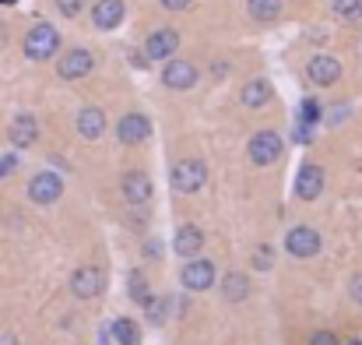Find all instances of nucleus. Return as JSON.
<instances>
[{
  "label": "nucleus",
  "instance_id": "obj_1",
  "mask_svg": "<svg viewBox=\"0 0 362 345\" xmlns=\"http://www.w3.org/2000/svg\"><path fill=\"white\" fill-rule=\"evenodd\" d=\"M60 50V32L53 25H35L28 35H25V57L28 60H49L53 53Z\"/></svg>",
  "mask_w": 362,
  "mask_h": 345
},
{
  "label": "nucleus",
  "instance_id": "obj_2",
  "mask_svg": "<svg viewBox=\"0 0 362 345\" xmlns=\"http://www.w3.org/2000/svg\"><path fill=\"white\" fill-rule=\"evenodd\" d=\"M204 180H208V169H204L201 159H180V162L173 166V187H176L180 194H194V191H201Z\"/></svg>",
  "mask_w": 362,
  "mask_h": 345
},
{
  "label": "nucleus",
  "instance_id": "obj_3",
  "mask_svg": "<svg viewBox=\"0 0 362 345\" xmlns=\"http://www.w3.org/2000/svg\"><path fill=\"white\" fill-rule=\"evenodd\" d=\"M64 194V180L57 176V173H35L32 176V183H28V198L35 201V205H53L57 198Z\"/></svg>",
  "mask_w": 362,
  "mask_h": 345
},
{
  "label": "nucleus",
  "instance_id": "obj_4",
  "mask_svg": "<svg viewBox=\"0 0 362 345\" xmlns=\"http://www.w3.org/2000/svg\"><path fill=\"white\" fill-rule=\"evenodd\" d=\"M285 247H288L292 257H317L320 254V236H317V230H310V226H296V230H288V236H285Z\"/></svg>",
  "mask_w": 362,
  "mask_h": 345
},
{
  "label": "nucleus",
  "instance_id": "obj_5",
  "mask_svg": "<svg viewBox=\"0 0 362 345\" xmlns=\"http://www.w3.org/2000/svg\"><path fill=\"white\" fill-rule=\"evenodd\" d=\"M278 155H281V137H278L274 130L253 134V141H250V159H253L257 166H271Z\"/></svg>",
  "mask_w": 362,
  "mask_h": 345
},
{
  "label": "nucleus",
  "instance_id": "obj_6",
  "mask_svg": "<svg viewBox=\"0 0 362 345\" xmlns=\"http://www.w3.org/2000/svg\"><path fill=\"white\" fill-rule=\"evenodd\" d=\"M103 289H106V275H103L99 268H78L74 278H71V293H74L78 300H92V296H99Z\"/></svg>",
  "mask_w": 362,
  "mask_h": 345
},
{
  "label": "nucleus",
  "instance_id": "obj_7",
  "mask_svg": "<svg viewBox=\"0 0 362 345\" xmlns=\"http://www.w3.org/2000/svg\"><path fill=\"white\" fill-rule=\"evenodd\" d=\"M176 50H180V35H176V28H158V32H151L148 43H144V57H148V60L173 57Z\"/></svg>",
  "mask_w": 362,
  "mask_h": 345
},
{
  "label": "nucleus",
  "instance_id": "obj_8",
  "mask_svg": "<svg viewBox=\"0 0 362 345\" xmlns=\"http://www.w3.org/2000/svg\"><path fill=\"white\" fill-rule=\"evenodd\" d=\"M92 53L88 50H67L64 57H60V64H57V71H60V78H67V81H78V78H85L88 71H92Z\"/></svg>",
  "mask_w": 362,
  "mask_h": 345
},
{
  "label": "nucleus",
  "instance_id": "obj_9",
  "mask_svg": "<svg viewBox=\"0 0 362 345\" xmlns=\"http://www.w3.org/2000/svg\"><path fill=\"white\" fill-rule=\"evenodd\" d=\"M162 81H165L169 89H176V92L194 89V85H197V67H194L190 60H169L165 71H162Z\"/></svg>",
  "mask_w": 362,
  "mask_h": 345
},
{
  "label": "nucleus",
  "instance_id": "obj_10",
  "mask_svg": "<svg viewBox=\"0 0 362 345\" xmlns=\"http://www.w3.org/2000/svg\"><path fill=\"white\" fill-rule=\"evenodd\" d=\"M338 78H341V64H338L334 57L320 53V57L310 60V81H313V85H324V89H327V85H334Z\"/></svg>",
  "mask_w": 362,
  "mask_h": 345
},
{
  "label": "nucleus",
  "instance_id": "obj_11",
  "mask_svg": "<svg viewBox=\"0 0 362 345\" xmlns=\"http://www.w3.org/2000/svg\"><path fill=\"white\" fill-rule=\"evenodd\" d=\"M320 191H324V169L320 166H303L299 176H296V194L303 201H313V198H320Z\"/></svg>",
  "mask_w": 362,
  "mask_h": 345
},
{
  "label": "nucleus",
  "instance_id": "obj_12",
  "mask_svg": "<svg viewBox=\"0 0 362 345\" xmlns=\"http://www.w3.org/2000/svg\"><path fill=\"white\" fill-rule=\"evenodd\" d=\"M211 282H215V264L211 261H190L183 268V285L187 289L201 293V289H211Z\"/></svg>",
  "mask_w": 362,
  "mask_h": 345
},
{
  "label": "nucleus",
  "instance_id": "obj_13",
  "mask_svg": "<svg viewBox=\"0 0 362 345\" xmlns=\"http://www.w3.org/2000/svg\"><path fill=\"white\" fill-rule=\"evenodd\" d=\"M117 134H120L123 145H141V141H148V134H151V123H148V116L127 113L120 120V127H117Z\"/></svg>",
  "mask_w": 362,
  "mask_h": 345
},
{
  "label": "nucleus",
  "instance_id": "obj_14",
  "mask_svg": "<svg viewBox=\"0 0 362 345\" xmlns=\"http://www.w3.org/2000/svg\"><path fill=\"white\" fill-rule=\"evenodd\" d=\"M123 198H127L130 205H144V201L151 198V180H148V173H141V169L127 173V176H123Z\"/></svg>",
  "mask_w": 362,
  "mask_h": 345
},
{
  "label": "nucleus",
  "instance_id": "obj_15",
  "mask_svg": "<svg viewBox=\"0 0 362 345\" xmlns=\"http://www.w3.org/2000/svg\"><path fill=\"white\" fill-rule=\"evenodd\" d=\"M78 134L88 137V141L103 137V134H106V113H103L99 106H85V110L78 113Z\"/></svg>",
  "mask_w": 362,
  "mask_h": 345
},
{
  "label": "nucleus",
  "instance_id": "obj_16",
  "mask_svg": "<svg viewBox=\"0 0 362 345\" xmlns=\"http://www.w3.org/2000/svg\"><path fill=\"white\" fill-rule=\"evenodd\" d=\"M92 21H95V28H117L123 21V4L120 0H99L95 7H92Z\"/></svg>",
  "mask_w": 362,
  "mask_h": 345
},
{
  "label": "nucleus",
  "instance_id": "obj_17",
  "mask_svg": "<svg viewBox=\"0 0 362 345\" xmlns=\"http://www.w3.org/2000/svg\"><path fill=\"white\" fill-rule=\"evenodd\" d=\"M201 247H204V232L197 226H180L176 239H173V250L180 257H194V254H201Z\"/></svg>",
  "mask_w": 362,
  "mask_h": 345
},
{
  "label": "nucleus",
  "instance_id": "obj_18",
  "mask_svg": "<svg viewBox=\"0 0 362 345\" xmlns=\"http://www.w3.org/2000/svg\"><path fill=\"white\" fill-rule=\"evenodd\" d=\"M35 137H39V123H35V116L21 113L11 120V141L18 145V148H28V145H35Z\"/></svg>",
  "mask_w": 362,
  "mask_h": 345
},
{
  "label": "nucleus",
  "instance_id": "obj_19",
  "mask_svg": "<svg viewBox=\"0 0 362 345\" xmlns=\"http://www.w3.org/2000/svg\"><path fill=\"white\" fill-rule=\"evenodd\" d=\"M271 96H274V92H271V85H267L264 78H257V81H250V85L243 89L240 99H243V106L260 110V106H267V103H271Z\"/></svg>",
  "mask_w": 362,
  "mask_h": 345
},
{
  "label": "nucleus",
  "instance_id": "obj_20",
  "mask_svg": "<svg viewBox=\"0 0 362 345\" xmlns=\"http://www.w3.org/2000/svg\"><path fill=\"white\" fill-rule=\"evenodd\" d=\"M246 11L257 21H274L281 14V0H246Z\"/></svg>",
  "mask_w": 362,
  "mask_h": 345
},
{
  "label": "nucleus",
  "instance_id": "obj_21",
  "mask_svg": "<svg viewBox=\"0 0 362 345\" xmlns=\"http://www.w3.org/2000/svg\"><path fill=\"white\" fill-rule=\"evenodd\" d=\"M222 293H226V300H229V303H240V300H246V293H250V282H246V275H240V271L226 275V285H222Z\"/></svg>",
  "mask_w": 362,
  "mask_h": 345
},
{
  "label": "nucleus",
  "instance_id": "obj_22",
  "mask_svg": "<svg viewBox=\"0 0 362 345\" xmlns=\"http://www.w3.org/2000/svg\"><path fill=\"white\" fill-rule=\"evenodd\" d=\"M113 339L120 345H141V328H137L130 317H120V321L113 324Z\"/></svg>",
  "mask_w": 362,
  "mask_h": 345
},
{
  "label": "nucleus",
  "instance_id": "obj_23",
  "mask_svg": "<svg viewBox=\"0 0 362 345\" xmlns=\"http://www.w3.org/2000/svg\"><path fill=\"white\" fill-rule=\"evenodd\" d=\"M127 289H130V296H134L137 303H144V300H148V282H144V275H141V271H130Z\"/></svg>",
  "mask_w": 362,
  "mask_h": 345
},
{
  "label": "nucleus",
  "instance_id": "obj_24",
  "mask_svg": "<svg viewBox=\"0 0 362 345\" xmlns=\"http://www.w3.org/2000/svg\"><path fill=\"white\" fill-rule=\"evenodd\" d=\"M141 307L148 310V321H151V324H162V321H165V300H151V296H148Z\"/></svg>",
  "mask_w": 362,
  "mask_h": 345
},
{
  "label": "nucleus",
  "instance_id": "obj_25",
  "mask_svg": "<svg viewBox=\"0 0 362 345\" xmlns=\"http://www.w3.org/2000/svg\"><path fill=\"white\" fill-rule=\"evenodd\" d=\"M320 120V103L317 99H303V106H299V123H317Z\"/></svg>",
  "mask_w": 362,
  "mask_h": 345
},
{
  "label": "nucleus",
  "instance_id": "obj_26",
  "mask_svg": "<svg viewBox=\"0 0 362 345\" xmlns=\"http://www.w3.org/2000/svg\"><path fill=\"white\" fill-rule=\"evenodd\" d=\"M331 7H334L338 14H345V18H359V14H362L359 0H331Z\"/></svg>",
  "mask_w": 362,
  "mask_h": 345
},
{
  "label": "nucleus",
  "instance_id": "obj_27",
  "mask_svg": "<svg viewBox=\"0 0 362 345\" xmlns=\"http://www.w3.org/2000/svg\"><path fill=\"white\" fill-rule=\"evenodd\" d=\"M57 7H60V14H64V18H78V14H81V7H85V0H57Z\"/></svg>",
  "mask_w": 362,
  "mask_h": 345
},
{
  "label": "nucleus",
  "instance_id": "obj_28",
  "mask_svg": "<svg viewBox=\"0 0 362 345\" xmlns=\"http://www.w3.org/2000/svg\"><path fill=\"white\" fill-rule=\"evenodd\" d=\"M310 345H338V339H334V332H317Z\"/></svg>",
  "mask_w": 362,
  "mask_h": 345
},
{
  "label": "nucleus",
  "instance_id": "obj_29",
  "mask_svg": "<svg viewBox=\"0 0 362 345\" xmlns=\"http://www.w3.org/2000/svg\"><path fill=\"white\" fill-rule=\"evenodd\" d=\"M253 264H257V268H267V264H271V247H260V250L253 254Z\"/></svg>",
  "mask_w": 362,
  "mask_h": 345
},
{
  "label": "nucleus",
  "instance_id": "obj_30",
  "mask_svg": "<svg viewBox=\"0 0 362 345\" xmlns=\"http://www.w3.org/2000/svg\"><path fill=\"white\" fill-rule=\"evenodd\" d=\"M352 300H356V303H362V275H356V278H352Z\"/></svg>",
  "mask_w": 362,
  "mask_h": 345
},
{
  "label": "nucleus",
  "instance_id": "obj_31",
  "mask_svg": "<svg viewBox=\"0 0 362 345\" xmlns=\"http://www.w3.org/2000/svg\"><path fill=\"white\" fill-rule=\"evenodd\" d=\"M11 169H14V155H4V159H0V176H7Z\"/></svg>",
  "mask_w": 362,
  "mask_h": 345
},
{
  "label": "nucleus",
  "instance_id": "obj_32",
  "mask_svg": "<svg viewBox=\"0 0 362 345\" xmlns=\"http://www.w3.org/2000/svg\"><path fill=\"white\" fill-rule=\"evenodd\" d=\"M162 7H169V11H183V7H190V0H162Z\"/></svg>",
  "mask_w": 362,
  "mask_h": 345
},
{
  "label": "nucleus",
  "instance_id": "obj_33",
  "mask_svg": "<svg viewBox=\"0 0 362 345\" xmlns=\"http://www.w3.org/2000/svg\"><path fill=\"white\" fill-rule=\"evenodd\" d=\"M0 4H14V0H0Z\"/></svg>",
  "mask_w": 362,
  "mask_h": 345
},
{
  "label": "nucleus",
  "instance_id": "obj_34",
  "mask_svg": "<svg viewBox=\"0 0 362 345\" xmlns=\"http://www.w3.org/2000/svg\"><path fill=\"white\" fill-rule=\"evenodd\" d=\"M349 345H359V342H349Z\"/></svg>",
  "mask_w": 362,
  "mask_h": 345
}]
</instances>
